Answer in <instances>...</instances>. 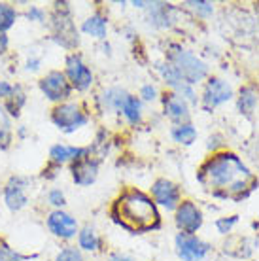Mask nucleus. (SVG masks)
Here are the masks:
<instances>
[{
  "instance_id": "nucleus-1",
  "label": "nucleus",
  "mask_w": 259,
  "mask_h": 261,
  "mask_svg": "<svg viewBox=\"0 0 259 261\" xmlns=\"http://www.w3.org/2000/svg\"><path fill=\"white\" fill-rule=\"evenodd\" d=\"M199 182L214 190L218 197H231L240 201L255 188V178L233 153H220L204 163L199 172Z\"/></svg>"
},
{
  "instance_id": "nucleus-2",
  "label": "nucleus",
  "mask_w": 259,
  "mask_h": 261,
  "mask_svg": "<svg viewBox=\"0 0 259 261\" xmlns=\"http://www.w3.org/2000/svg\"><path fill=\"white\" fill-rule=\"evenodd\" d=\"M114 216L123 227L131 231H149L159 227V214H157L156 202H151L140 191H127L116 201Z\"/></svg>"
},
{
  "instance_id": "nucleus-3",
  "label": "nucleus",
  "mask_w": 259,
  "mask_h": 261,
  "mask_svg": "<svg viewBox=\"0 0 259 261\" xmlns=\"http://www.w3.org/2000/svg\"><path fill=\"white\" fill-rule=\"evenodd\" d=\"M172 63H174V68L180 74V78L186 80L188 84H195V82H199L206 76V66L202 65L195 55L184 51V49H178V51L172 53Z\"/></svg>"
},
{
  "instance_id": "nucleus-4",
  "label": "nucleus",
  "mask_w": 259,
  "mask_h": 261,
  "mask_svg": "<svg viewBox=\"0 0 259 261\" xmlns=\"http://www.w3.org/2000/svg\"><path fill=\"white\" fill-rule=\"evenodd\" d=\"M176 248H178V255L184 261H201L208 254L210 246L206 242L199 241L197 237L180 233L176 237Z\"/></svg>"
},
{
  "instance_id": "nucleus-5",
  "label": "nucleus",
  "mask_w": 259,
  "mask_h": 261,
  "mask_svg": "<svg viewBox=\"0 0 259 261\" xmlns=\"http://www.w3.org/2000/svg\"><path fill=\"white\" fill-rule=\"evenodd\" d=\"M53 121H55L59 129L70 133V130L78 129L80 125H84L87 121V118L80 112V108L76 105H61L53 112Z\"/></svg>"
},
{
  "instance_id": "nucleus-6",
  "label": "nucleus",
  "mask_w": 259,
  "mask_h": 261,
  "mask_svg": "<svg viewBox=\"0 0 259 261\" xmlns=\"http://www.w3.org/2000/svg\"><path fill=\"white\" fill-rule=\"evenodd\" d=\"M40 87L49 100H63L70 95V85L66 82L65 74H61V72H49L40 82Z\"/></svg>"
},
{
  "instance_id": "nucleus-7",
  "label": "nucleus",
  "mask_w": 259,
  "mask_h": 261,
  "mask_svg": "<svg viewBox=\"0 0 259 261\" xmlns=\"http://www.w3.org/2000/svg\"><path fill=\"white\" fill-rule=\"evenodd\" d=\"M202 223V216L199 212V208L195 206L193 202H182L178 206V212H176V225L186 233V235H191L197 229L201 227Z\"/></svg>"
},
{
  "instance_id": "nucleus-8",
  "label": "nucleus",
  "mask_w": 259,
  "mask_h": 261,
  "mask_svg": "<svg viewBox=\"0 0 259 261\" xmlns=\"http://www.w3.org/2000/svg\"><path fill=\"white\" fill-rule=\"evenodd\" d=\"M66 74H68L70 82L74 84V87L80 89V91L87 89V87L91 85V82H93V74H91V70L82 63L80 57H76V55L68 57V61H66Z\"/></svg>"
},
{
  "instance_id": "nucleus-9",
  "label": "nucleus",
  "mask_w": 259,
  "mask_h": 261,
  "mask_svg": "<svg viewBox=\"0 0 259 261\" xmlns=\"http://www.w3.org/2000/svg\"><path fill=\"white\" fill-rule=\"evenodd\" d=\"M229 98H231V87L227 85V82L220 78H212L208 82L206 91H204V106L206 108H214Z\"/></svg>"
},
{
  "instance_id": "nucleus-10",
  "label": "nucleus",
  "mask_w": 259,
  "mask_h": 261,
  "mask_svg": "<svg viewBox=\"0 0 259 261\" xmlns=\"http://www.w3.org/2000/svg\"><path fill=\"white\" fill-rule=\"evenodd\" d=\"M47 225L51 229L53 233L57 237H63V239H70V237L76 235V229H78V223L76 220L72 218V216L65 214V212H53L49 216V220H47Z\"/></svg>"
},
{
  "instance_id": "nucleus-11",
  "label": "nucleus",
  "mask_w": 259,
  "mask_h": 261,
  "mask_svg": "<svg viewBox=\"0 0 259 261\" xmlns=\"http://www.w3.org/2000/svg\"><path fill=\"white\" fill-rule=\"evenodd\" d=\"M97 170L98 165L97 161H93L91 157H80L78 161L72 167V176H74V182L80 184V186H89V184L95 182L97 178Z\"/></svg>"
},
{
  "instance_id": "nucleus-12",
  "label": "nucleus",
  "mask_w": 259,
  "mask_h": 261,
  "mask_svg": "<svg viewBox=\"0 0 259 261\" xmlns=\"http://www.w3.org/2000/svg\"><path fill=\"white\" fill-rule=\"evenodd\" d=\"M153 197H156V202L167 206V208H176V204L180 201V193H178V188L174 184L169 182V180H157L153 184Z\"/></svg>"
},
{
  "instance_id": "nucleus-13",
  "label": "nucleus",
  "mask_w": 259,
  "mask_h": 261,
  "mask_svg": "<svg viewBox=\"0 0 259 261\" xmlns=\"http://www.w3.org/2000/svg\"><path fill=\"white\" fill-rule=\"evenodd\" d=\"M25 188H23V180L21 178H13L12 182L6 186V202L12 210H19L25 206L27 197H25Z\"/></svg>"
},
{
  "instance_id": "nucleus-14",
  "label": "nucleus",
  "mask_w": 259,
  "mask_h": 261,
  "mask_svg": "<svg viewBox=\"0 0 259 261\" xmlns=\"http://www.w3.org/2000/svg\"><path fill=\"white\" fill-rule=\"evenodd\" d=\"M165 112L174 121H186L189 118L188 105L178 95H167V98H165Z\"/></svg>"
},
{
  "instance_id": "nucleus-15",
  "label": "nucleus",
  "mask_w": 259,
  "mask_h": 261,
  "mask_svg": "<svg viewBox=\"0 0 259 261\" xmlns=\"http://www.w3.org/2000/svg\"><path fill=\"white\" fill-rule=\"evenodd\" d=\"M85 153H87V150H84V148H70V146H53L51 148V159L57 163H63L68 159L78 161L80 157H84Z\"/></svg>"
},
{
  "instance_id": "nucleus-16",
  "label": "nucleus",
  "mask_w": 259,
  "mask_h": 261,
  "mask_svg": "<svg viewBox=\"0 0 259 261\" xmlns=\"http://www.w3.org/2000/svg\"><path fill=\"white\" fill-rule=\"evenodd\" d=\"M255 102H257V91L253 89V87H242V91H240V97H239V108L242 114H246L250 116L255 108Z\"/></svg>"
},
{
  "instance_id": "nucleus-17",
  "label": "nucleus",
  "mask_w": 259,
  "mask_h": 261,
  "mask_svg": "<svg viewBox=\"0 0 259 261\" xmlns=\"http://www.w3.org/2000/svg\"><path fill=\"white\" fill-rule=\"evenodd\" d=\"M84 31L91 36H97V38H104L106 36V21L100 15H93L84 23Z\"/></svg>"
},
{
  "instance_id": "nucleus-18",
  "label": "nucleus",
  "mask_w": 259,
  "mask_h": 261,
  "mask_svg": "<svg viewBox=\"0 0 259 261\" xmlns=\"http://www.w3.org/2000/svg\"><path fill=\"white\" fill-rule=\"evenodd\" d=\"M123 114L127 116L131 123H138L140 121V102H138V98L136 97H127L123 102Z\"/></svg>"
},
{
  "instance_id": "nucleus-19",
  "label": "nucleus",
  "mask_w": 259,
  "mask_h": 261,
  "mask_svg": "<svg viewBox=\"0 0 259 261\" xmlns=\"http://www.w3.org/2000/svg\"><path fill=\"white\" fill-rule=\"evenodd\" d=\"M172 137H174L176 142L182 144H191L197 137V130L191 127V125H178L172 129Z\"/></svg>"
},
{
  "instance_id": "nucleus-20",
  "label": "nucleus",
  "mask_w": 259,
  "mask_h": 261,
  "mask_svg": "<svg viewBox=\"0 0 259 261\" xmlns=\"http://www.w3.org/2000/svg\"><path fill=\"white\" fill-rule=\"evenodd\" d=\"M15 21V10L10 4H0V33L8 31Z\"/></svg>"
},
{
  "instance_id": "nucleus-21",
  "label": "nucleus",
  "mask_w": 259,
  "mask_h": 261,
  "mask_svg": "<svg viewBox=\"0 0 259 261\" xmlns=\"http://www.w3.org/2000/svg\"><path fill=\"white\" fill-rule=\"evenodd\" d=\"M80 246L85 250H95L98 246V239L97 233L91 227H85L82 233H80Z\"/></svg>"
},
{
  "instance_id": "nucleus-22",
  "label": "nucleus",
  "mask_w": 259,
  "mask_h": 261,
  "mask_svg": "<svg viewBox=\"0 0 259 261\" xmlns=\"http://www.w3.org/2000/svg\"><path fill=\"white\" fill-rule=\"evenodd\" d=\"M104 97H106L108 106H112V108H121L125 102V98H127V95H125L123 91H119V89H112V91H108Z\"/></svg>"
},
{
  "instance_id": "nucleus-23",
  "label": "nucleus",
  "mask_w": 259,
  "mask_h": 261,
  "mask_svg": "<svg viewBox=\"0 0 259 261\" xmlns=\"http://www.w3.org/2000/svg\"><path fill=\"white\" fill-rule=\"evenodd\" d=\"M10 140V119H8L4 108L0 106V142L6 144Z\"/></svg>"
},
{
  "instance_id": "nucleus-24",
  "label": "nucleus",
  "mask_w": 259,
  "mask_h": 261,
  "mask_svg": "<svg viewBox=\"0 0 259 261\" xmlns=\"http://www.w3.org/2000/svg\"><path fill=\"white\" fill-rule=\"evenodd\" d=\"M57 261H82V254L76 248H65L57 255Z\"/></svg>"
},
{
  "instance_id": "nucleus-25",
  "label": "nucleus",
  "mask_w": 259,
  "mask_h": 261,
  "mask_svg": "<svg viewBox=\"0 0 259 261\" xmlns=\"http://www.w3.org/2000/svg\"><path fill=\"white\" fill-rule=\"evenodd\" d=\"M235 223H237V216H231L229 220H218V222H216V227L220 229V233L227 235V233L231 231V227H233Z\"/></svg>"
},
{
  "instance_id": "nucleus-26",
  "label": "nucleus",
  "mask_w": 259,
  "mask_h": 261,
  "mask_svg": "<svg viewBox=\"0 0 259 261\" xmlns=\"http://www.w3.org/2000/svg\"><path fill=\"white\" fill-rule=\"evenodd\" d=\"M188 6L195 8V10L201 12L202 15H210V13H212V4H208V2H188Z\"/></svg>"
},
{
  "instance_id": "nucleus-27",
  "label": "nucleus",
  "mask_w": 259,
  "mask_h": 261,
  "mask_svg": "<svg viewBox=\"0 0 259 261\" xmlns=\"http://www.w3.org/2000/svg\"><path fill=\"white\" fill-rule=\"evenodd\" d=\"M49 202L55 204V206H63V204H65V195L59 190H53L51 193H49Z\"/></svg>"
},
{
  "instance_id": "nucleus-28",
  "label": "nucleus",
  "mask_w": 259,
  "mask_h": 261,
  "mask_svg": "<svg viewBox=\"0 0 259 261\" xmlns=\"http://www.w3.org/2000/svg\"><path fill=\"white\" fill-rule=\"evenodd\" d=\"M142 97L151 100V98H156V87H151V85H146L142 89Z\"/></svg>"
},
{
  "instance_id": "nucleus-29",
  "label": "nucleus",
  "mask_w": 259,
  "mask_h": 261,
  "mask_svg": "<svg viewBox=\"0 0 259 261\" xmlns=\"http://www.w3.org/2000/svg\"><path fill=\"white\" fill-rule=\"evenodd\" d=\"M12 91V87H10V85H6V84H2V82H0V97H2V95H8V93Z\"/></svg>"
},
{
  "instance_id": "nucleus-30",
  "label": "nucleus",
  "mask_w": 259,
  "mask_h": 261,
  "mask_svg": "<svg viewBox=\"0 0 259 261\" xmlns=\"http://www.w3.org/2000/svg\"><path fill=\"white\" fill-rule=\"evenodd\" d=\"M29 17H36V19H42V12H40V10H36V8H33V10L29 12Z\"/></svg>"
},
{
  "instance_id": "nucleus-31",
  "label": "nucleus",
  "mask_w": 259,
  "mask_h": 261,
  "mask_svg": "<svg viewBox=\"0 0 259 261\" xmlns=\"http://www.w3.org/2000/svg\"><path fill=\"white\" fill-rule=\"evenodd\" d=\"M6 44H8V40L4 34H0V51H4L6 49Z\"/></svg>"
},
{
  "instance_id": "nucleus-32",
  "label": "nucleus",
  "mask_w": 259,
  "mask_h": 261,
  "mask_svg": "<svg viewBox=\"0 0 259 261\" xmlns=\"http://www.w3.org/2000/svg\"><path fill=\"white\" fill-rule=\"evenodd\" d=\"M110 261H133V259H129V257H125V255H114Z\"/></svg>"
},
{
  "instance_id": "nucleus-33",
  "label": "nucleus",
  "mask_w": 259,
  "mask_h": 261,
  "mask_svg": "<svg viewBox=\"0 0 259 261\" xmlns=\"http://www.w3.org/2000/svg\"><path fill=\"white\" fill-rule=\"evenodd\" d=\"M0 261H4V257H2V254H0Z\"/></svg>"
}]
</instances>
